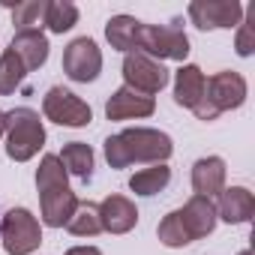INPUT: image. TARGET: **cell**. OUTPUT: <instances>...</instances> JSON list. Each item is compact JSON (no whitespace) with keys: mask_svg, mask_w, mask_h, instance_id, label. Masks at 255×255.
Here are the masks:
<instances>
[{"mask_svg":"<svg viewBox=\"0 0 255 255\" xmlns=\"http://www.w3.org/2000/svg\"><path fill=\"white\" fill-rule=\"evenodd\" d=\"M105 162L120 171V168H129L132 162H168V156L174 153V141L168 132L162 129H150V126H129L117 135H108L105 144Z\"/></svg>","mask_w":255,"mask_h":255,"instance_id":"obj_1","label":"cell"},{"mask_svg":"<svg viewBox=\"0 0 255 255\" xmlns=\"http://www.w3.org/2000/svg\"><path fill=\"white\" fill-rule=\"evenodd\" d=\"M36 189H39V222L48 228H66L69 216L78 207V195L69 189V174L57 153H45L36 168Z\"/></svg>","mask_w":255,"mask_h":255,"instance_id":"obj_2","label":"cell"},{"mask_svg":"<svg viewBox=\"0 0 255 255\" xmlns=\"http://www.w3.org/2000/svg\"><path fill=\"white\" fill-rule=\"evenodd\" d=\"M6 156L12 162H30L45 147V126L39 111L18 105L6 111Z\"/></svg>","mask_w":255,"mask_h":255,"instance_id":"obj_3","label":"cell"},{"mask_svg":"<svg viewBox=\"0 0 255 255\" xmlns=\"http://www.w3.org/2000/svg\"><path fill=\"white\" fill-rule=\"evenodd\" d=\"M246 96H249L246 78H243L240 72L222 69V72H216V75H210V78L204 81V96H201V102L192 108V114H195L198 120L210 123V120H216L222 111L240 108V105L246 102Z\"/></svg>","mask_w":255,"mask_h":255,"instance_id":"obj_4","label":"cell"},{"mask_svg":"<svg viewBox=\"0 0 255 255\" xmlns=\"http://www.w3.org/2000/svg\"><path fill=\"white\" fill-rule=\"evenodd\" d=\"M135 51L153 57V60H186L189 54V36L183 30V18H171L168 24H144L135 36Z\"/></svg>","mask_w":255,"mask_h":255,"instance_id":"obj_5","label":"cell"},{"mask_svg":"<svg viewBox=\"0 0 255 255\" xmlns=\"http://www.w3.org/2000/svg\"><path fill=\"white\" fill-rule=\"evenodd\" d=\"M0 246L6 255H33L42 246V222L27 207H9L0 219Z\"/></svg>","mask_w":255,"mask_h":255,"instance_id":"obj_6","label":"cell"},{"mask_svg":"<svg viewBox=\"0 0 255 255\" xmlns=\"http://www.w3.org/2000/svg\"><path fill=\"white\" fill-rule=\"evenodd\" d=\"M42 114L45 120L57 126H69V129H81V126L93 123V108L63 84L48 87V93L42 96Z\"/></svg>","mask_w":255,"mask_h":255,"instance_id":"obj_7","label":"cell"},{"mask_svg":"<svg viewBox=\"0 0 255 255\" xmlns=\"http://www.w3.org/2000/svg\"><path fill=\"white\" fill-rule=\"evenodd\" d=\"M168 81H171V72L165 69V63H159L141 51L123 54V87L144 93V96H156Z\"/></svg>","mask_w":255,"mask_h":255,"instance_id":"obj_8","label":"cell"},{"mask_svg":"<svg viewBox=\"0 0 255 255\" xmlns=\"http://www.w3.org/2000/svg\"><path fill=\"white\" fill-rule=\"evenodd\" d=\"M189 21L198 30H231L243 21V6L237 0H192L186 6Z\"/></svg>","mask_w":255,"mask_h":255,"instance_id":"obj_9","label":"cell"},{"mask_svg":"<svg viewBox=\"0 0 255 255\" xmlns=\"http://www.w3.org/2000/svg\"><path fill=\"white\" fill-rule=\"evenodd\" d=\"M63 72L69 81L90 84L102 72V51L90 36H78L63 48Z\"/></svg>","mask_w":255,"mask_h":255,"instance_id":"obj_10","label":"cell"},{"mask_svg":"<svg viewBox=\"0 0 255 255\" xmlns=\"http://www.w3.org/2000/svg\"><path fill=\"white\" fill-rule=\"evenodd\" d=\"M153 111H156V99L135 93L129 87H117L105 99V117L108 120H141V117H150Z\"/></svg>","mask_w":255,"mask_h":255,"instance_id":"obj_11","label":"cell"},{"mask_svg":"<svg viewBox=\"0 0 255 255\" xmlns=\"http://www.w3.org/2000/svg\"><path fill=\"white\" fill-rule=\"evenodd\" d=\"M99 222H102V231H108V234H129L138 225V207H135L132 198L114 192V195L102 198Z\"/></svg>","mask_w":255,"mask_h":255,"instance_id":"obj_12","label":"cell"},{"mask_svg":"<svg viewBox=\"0 0 255 255\" xmlns=\"http://www.w3.org/2000/svg\"><path fill=\"white\" fill-rule=\"evenodd\" d=\"M216 198V219L228 225H246L255 213V195L246 186H225Z\"/></svg>","mask_w":255,"mask_h":255,"instance_id":"obj_13","label":"cell"},{"mask_svg":"<svg viewBox=\"0 0 255 255\" xmlns=\"http://www.w3.org/2000/svg\"><path fill=\"white\" fill-rule=\"evenodd\" d=\"M180 219H183V228L189 234V240H201V237H210L213 228H216V204L213 198H204V195H192L183 207H180Z\"/></svg>","mask_w":255,"mask_h":255,"instance_id":"obj_14","label":"cell"},{"mask_svg":"<svg viewBox=\"0 0 255 255\" xmlns=\"http://www.w3.org/2000/svg\"><path fill=\"white\" fill-rule=\"evenodd\" d=\"M9 51L21 60V66L27 72H36L39 66H45L51 45H48V36L42 30H18L9 42Z\"/></svg>","mask_w":255,"mask_h":255,"instance_id":"obj_15","label":"cell"},{"mask_svg":"<svg viewBox=\"0 0 255 255\" xmlns=\"http://www.w3.org/2000/svg\"><path fill=\"white\" fill-rule=\"evenodd\" d=\"M225 177H228V168H225L222 156H201L192 165V189H195V195L216 198L225 189Z\"/></svg>","mask_w":255,"mask_h":255,"instance_id":"obj_16","label":"cell"},{"mask_svg":"<svg viewBox=\"0 0 255 255\" xmlns=\"http://www.w3.org/2000/svg\"><path fill=\"white\" fill-rule=\"evenodd\" d=\"M204 72L195 66V63H183L177 72H174V102L180 108H195L204 96Z\"/></svg>","mask_w":255,"mask_h":255,"instance_id":"obj_17","label":"cell"},{"mask_svg":"<svg viewBox=\"0 0 255 255\" xmlns=\"http://www.w3.org/2000/svg\"><path fill=\"white\" fill-rule=\"evenodd\" d=\"M138 27L141 21L132 18V15H111L105 21V39L114 51H123V54H129L135 51V36H138Z\"/></svg>","mask_w":255,"mask_h":255,"instance_id":"obj_18","label":"cell"},{"mask_svg":"<svg viewBox=\"0 0 255 255\" xmlns=\"http://www.w3.org/2000/svg\"><path fill=\"white\" fill-rule=\"evenodd\" d=\"M168 183H171V168H168L165 162L147 165V168H141V171H135V174L129 177V189H132L135 195H141V198H150V195L165 192Z\"/></svg>","mask_w":255,"mask_h":255,"instance_id":"obj_19","label":"cell"},{"mask_svg":"<svg viewBox=\"0 0 255 255\" xmlns=\"http://www.w3.org/2000/svg\"><path fill=\"white\" fill-rule=\"evenodd\" d=\"M57 159L63 162L66 174H75L78 180H90V177H93V162H96V156H93V147H90V144H84V141H69V144H63V150L57 153Z\"/></svg>","mask_w":255,"mask_h":255,"instance_id":"obj_20","label":"cell"},{"mask_svg":"<svg viewBox=\"0 0 255 255\" xmlns=\"http://www.w3.org/2000/svg\"><path fill=\"white\" fill-rule=\"evenodd\" d=\"M66 231L75 237H96L102 234V222H99V204L93 201H78L75 213L66 222Z\"/></svg>","mask_w":255,"mask_h":255,"instance_id":"obj_21","label":"cell"},{"mask_svg":"<svg viewBox=\"0 0 255 255\" xmlns=\"http://www.w3.org/2000/svg\"><path fill=\"white\" fill-rule=\"evenodd\" d=\"M42 24L51 30V33H66L78 24V6L72 0H48L45 3V18Z\"/></svg>","mask_w":255,"mask_h":255,"instance_id":"obj_22","label":"cell"},{"mask_svg":"<svg viewBox=\"0 0 255 255\" xmlns=\"http://www.w3.org/2000/svg\"><path fill=\"white\" fill-rule=\"evenodd\" d=\"M3 3L12 6V24L18 30H39L42 27L48 0H21V3H9V0H3Z\"/></svg>","mask_w":255,"mask_h":255,"instance_id":"obj_23","label":"cell"},{"mask_svg":"<svg viewBox=\"0 0 255 255\" xmlns=\"http://www.w3.org/2000/svg\"><path fill=\"white\" fill-rule=\"evenodd\" d=\"M156 237H159V243L168 246V249H183V246L192 243L189 234H186V228H183L180 210H171V213L162 216V222L156 225Z\"/></svg>","mask_w":255,"mask_h":255,"instance_id":"obj_24","label":"cell"},{"mask_svg":"<svg viewBox=\"0 0 255 255\" xmlns=\"http://www.w3.org/2000/svg\"><path fill=\"white\" fill-rule=\"evenodd\" d=\"M27 78V69L21 66V60L6 48L3 54H0V96H9L15 93Z\"/></svg>","mask_w":255,"mask_h":255,"instance_id":"obj_25","label":"cell"},{"mask_svg":"<svg viewBox=\"0 0 255 255\" xmlns=\"http://www.w3.org/2000/svg\"><path fill=\"white\" fill-rule=\"evenodd\" d=\"M234 51H237L240 57H252V51H255V21H252V9H249V18H243V21L237 24Z\"/></svg>","mask_w":255,"mask_h":255,"instance_id":"obj_26","label":"cell"},{"mask_svg":"<svg viewBox=\"0 0 255 255\" xmlns=\"http://www.w3.org/2000/svg\"><path fill=\"white\" fill-rule=\"evenodd\" d=\"M63 255H102L96 246H72V249H66Z\"/></svg>","mask_w":255,"mask_h":255,"instance_id":"obj_27","label":"cell"},{"mask_svg":"<svg viewBox=\"0 0 255 255\" xmlns=\"http://www.w3.org/2000/svg\"><path fill=\"white\" fill-rule=\"evenodd\" d=\"M3 132H6V111H0V138H3Z\"/></svg>","mask_w":255,"mask_h":255,"instance_id":"obj_28","label":"cell"},{"mask_svg":"<svg viewBox=\"0 0 255 255\" xmlns=\"http://www.w3.org/2000/svg\"><path fill=\"white\" fill-rule=\"evenodd\" d=\"M237 255H252V249H243V252H237Z\"/></svg>","mask_w":255,"mask_h":255,"instance_id":"obj_29","label":"cell"}]
</instances>
